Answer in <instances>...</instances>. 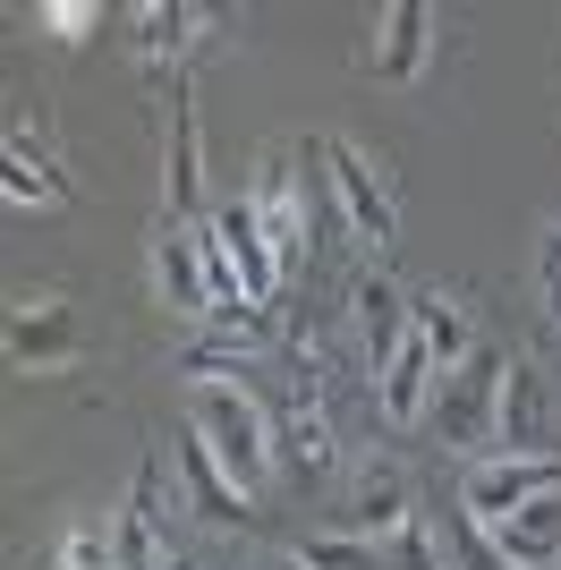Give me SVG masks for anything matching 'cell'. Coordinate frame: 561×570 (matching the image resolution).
<instances>
[{"mask_svg":"<svg viewBox=\"0 0 561 570\" xmlns=\"http://www.w3.org/2000/svg\"><path fill=\"white\" fill-rule=\"evenodd\" d=\"M256 222H264V247H273V264H280V282L298 273V256H306V196H298V179H289V154H264V170H256Z\"/></svg>","mask_w":561,"mask_h":570,"instance_id":"cell-13","label":"cell"},{"mask_svg":"<svg viewBox=\"0 0 561 570\" xmlns=\"http://www.w3.org/2000/svg\"><path fill=\"white\" fill-rule=\"evenodd\" d=\"M179 469H187V494H196V511H205L213 528H238V520H247V494L222 476V460H213L196 434H179Z\"/></svg>","mask_w":561,"mask_h":570,"instance_id":"cell-20","label":"cell"},{"mask_svg":"<svg viewBox=\"0 0 561 570\" xmlns=\"http://www.w3.org/2000/svg\"><path fill=\"white\" fill-rule=\"evenodd\" d=\"M409 324L425 333V350H434V366H443V375H460V366H468L476 333H468V307L451 298V289H425L417 307H409Z\"/></svg>","mask_w":561,"mask_h":570,"instance_id":"cell-19","label":"cell"},{"mask_svg":"<svg viewBox=\"0 0 561 570\" xmlns=\"http://www.w3.org/2000/svg\"><path fill=\"white\" fill-rule=\"evenodd\" d=\"M493 452L511 460H553V392H544V375L519 357L511 383H502V426H493Z\"/></svg>","mask_w":561,"mask_h":570,"instance_id":"cell-14","label":"cell"},{"mask_svg":"<svg viewBox=\"0 0 561 570\" xmlns=\"http://www.w3.org/2000/svg\"><path fill=\"white\" fill-rule=\"evenodd\" d=\"M154 298L187 324H205L213 315V273H205V230H187V222H163L154 230Z\"/></svg>","mask_w":561,"mask_h":570,"instance_id":"cell-9","label":"cell"},{"mask_svg":"<svg viewBox=\"0 0 561 570\" xmlns=\"http://www.w3.org/2000/svg\"><path fill=\"white\" fill-rule=\"evenodd\" d=\"M350 315H357V357H366V375L383 383L392 350L409 341V298H400V282L383 273V264H366V273L350 282Z\"/></svg>","mask_w":561,"mask_h":570,"instance_id":"cell-11","label":"cell"},{"mask_svg":"<svg viewBox=\"0 0 561 570\" xmlns=\"http://www.w3.org/2000/svg\"><path fill=\"white\" fill-rule=\"evenodd\" d=\"M537 273H544V315H553V333H561V230L544 238V264H537Z\"/></svg>","mask_w":561,"mask_h":570,"instance_id":"cell-25","label":"cell"},{"mask_svg":"<svg viewBox=\"0 0 561 570\" xmlns=\"http://www.w3.org/2000/svg\"><path fill=\"white\" fill-rule=\"evenodd\" d=\"M306 154L324 163L332 196H341V222H350L366 247H392V238H400V205H392V179H383V163H374L366 145H350V137H315Z\"/></svg>","mask_w":561,"mask_h":570,"instance_id":"cell-3","label":"cell"},{"mask_svg":"<svg viewBox=\"0 0 561 570\" xmlns=\"http://www.w3.org/2000/svg\"><path fill=\"white\" fill-rule=\"evenodd\" d=\"M0 196L9 205H69V170H60V154H51L26 119H9V137H0Z\"/></svg>","mask_w":561,"mask_h":570,"instance_id":"cell-15","label":"cell"},{"mask_svg":"<svg viewBox=\"0 0 561 570\" xmlns=\"http://www.w3.org/2000/svg\"><path fill=\"white\" fill-rule=\"evenodd\" d=\"M35 18L51 26V43H86L94 26H102V0H43Z\"/></svg>","mask_w":561,"mask_h":570,"instance_id":"cell-24","label":"cell"},{"mask_svg":"<svg viewBox=\"0 0 561 570\" xmlns=\"http://www.w3.org/2000/svg\"><path fill=\"white\" fill-rule=\"evenodd\" d=\"M111 562L119 570H170V546H163V460L145 452L137 476H128V502L111 520Z\"/></svg>","mask_w":561,"mask_h":570,"instance_id":"cell-8","label":"cell"},{"mask_svg":"<svg viewBox=\"0 0 561 570\" xmlns=\"http://www.w3.org/2000/svg\"><path fill=\"white\" fill-rule=\"evenodd\" d=\"M205 238L238 264V282H247V307H280V264H273V247H264L256 196H222V205L205 214Z\"/></svg>","mask_w":561,"mask_h":570,"instance_id":"cell-7","label":"cell"},{"mask_svg":"<svg viewBox=\"0 0 561 570\" xmlns=\"http://www.w3.org/2000/svg\"><path fill=\"white\" fill-rule=\"evenodd\" d=\"M417 520V494H409V476L392 469V460H366L357 469V502H350V537H400V528Z\"/></svg>","mask_w":561,"mask_h":570,"instance_id":"cell-18","label":"cell"},{"mask_svg":"<svg viewBox=\"0 0 561 570\" xmlns=\"http://www.w3.org/2000/svg\"><path fill=\"white\" fill-rule=\"evenodd\" d=\"M43 570H119L111 562V528H102V520H69L60 537H51Z\"/></svg>","mask_w":561,"mask_h":570,"instance_id":"cell-21","label":"cell"},{"mask_svg":"<svg viewBox=\"0 0 561 570\" xmlns=\"http://www.w3.org/2000/svg\"><path fill=\"white\" fill-rule=\"evenodd\" d=\"M128 26H137V60H145V77L163 86L170 69H179L187 51H196V35L213 26V9H196V0H137L128 9ZM179 86V77H170Z\"/></svg>","mask_w":561,"mask_h":570,"instance_id":"cell-12","label":"cell"},{"mask_svg":"<svg viewBox=\"0 0 561 570\" xmlns=\"http://www.w3.org/2000/svg\"><path fill=\"white\" fill-rule=\"evenodd\" d=\"M298 562H306V570H383V546H374V537H350V528H341V537H306V546H298Z\"/></svg>","mask_w":561,"mask_h":570,"instance_id":"cell-22","label":"cell"},{"mask_svg":"<svg viewBox=\"0 0 561 570\" xmlns=\"http://www.w3.org/2000/svg\"><path fill=\"white\" fill-rule=\"evenodd\" d=\"M511 366H519V357L502 350V341H476L460 375H443V392H434V434H443L451 452H485V443H493Z\"/></svg>","mask_w":561,"mask_h":570,"instance_id":"cell-2","label":"cell"},{"mask_svg":"<svg viewBox=\"0 0 561 570\" xmlns=\"http://www.w3.org/2000/svg\"><path fill=\"white\" fill-rule=\"evenodd\" d=\"M460 570H511V562H502V553H493L476 528H460Z\"/></svg>","mask_w":561,"mask_h":570,"instance_id":"cell-26","label":"cell"},{"mask_svg":"<svg viewBox=\"0 0 561 570\" xmlns=\"http://www.w3.org/2000/svg\"><path fill=\"white\" fill-rule=\"evenodd\" d=\"M537 494H561V452H553V460H511V452H493V460H468V476H460L468 528L511 520V511H528Z\"/></svg>","mask_w":561,"mask_h":570,"instance_id":"cell-5","label":"cell"},{"mask_svg":"<svg viewBox=\"0 0 561 570\" xmlns=\"http://www.w3.org/2000/svg\"><path fill=\"white\" fill-rule=\"evenodd\" d=\"M264 570H306V562H298V553H273V562H264Z\"/></svg>","mask_w":561,"mask_h":570,"instance_id":"cell-27","label":"cell"},{"mask_svg":"<svg viewBox=\"0 0 561 570\" xmlns=\"http://www.w3.org/2000/svg\"><path fill=\"white\" fill-rule=\"evenodd\" d=\"M493 553L511 570H561V494H537L528 511H511V520H493V528H476Z\"/></svg>","mask_w":561,"mask_h":570,"instance_id":"cell-16","label":"cell"},{"mask_svg":"<svg viewBox=\"0 0 561 570\" xmlns=\"http://www.w3.org/2000/svg\"><path fill=\"white\" fill-rule=\"evenodd\" d=\"M9 357H18V375H60L86 357V324L60 289H18L9 298Z\"/></svg>","mask_w":561,"mask_h":570,"instance_id":"cell-4","label":"cell"},{"mask_svg":"<svg viewBox=\"0 0 561 570\" xmlns=\"http://www.w3.org/2000/svg\"><path fill=\"white\" fill-rule=\"evenodd\" d=\"M383 570H443V546H434V528L409 520L400 537H383Z\"/></svg>","mask_w":561,"mask_h":570,"instance_id":"cell-23","label":"cell"},{"mask_svg":"<svg viewBox=\"0 0 561 570\" xmlns=\"http://www.w3.org/2000/svg\"><path fill=\"white\" fill-rule=\"evenodd\" d=\"M273 460L298 476V485H315V476L332 469V417H324V392H315V375L289 383V401H280V417H273Z\"/></svg>","mask_w":561,"mask_h":570,"instance_id":"cell-10","label":"cell"},{"mask_svg":"<svg viewBox=\"0 0 561 570\" xmlns=\"http://www.w3.org/2000/svg\"><path fill=\"white\" fill-rule=\"evenodd\" d=\"M425 60H434V9H425V0H383L366 18V60H357V69H366L374 86H417Z\"/></svg>","mask_w":561,"mask_h":570,"instance_id":"cell-6","label":"cell"},{"mask_svg":"<svg viewBox=\"0 0 561 570\" xmlns=\"http://www.w3.org/2000/svg\"><path fill=\"white\" fill-rule=\"evenodd\" d=\"M163 188H170V214L163 222H187L196 196H205V137H196V86H170V154H163Z\"/></svg>","mask_w":561,"mask_h":570,"instance_id":"cell-17","label":"cell"},{"mask_svg":"<svg viewBox=\"0 0 561 570\" xmlns=\"http://www.w3.org/2000/svg\"><path fill=\"white\" fill-rule=\"evenodd\" d=\"M187 434L222 460V476H230L238 494H256L264 469H273V409L230 375H196V392H187Z\"/></svg>","mask_w":561,"mask_h":570,"instance_id":"cell-1","label":"cell"}]
</instances>
